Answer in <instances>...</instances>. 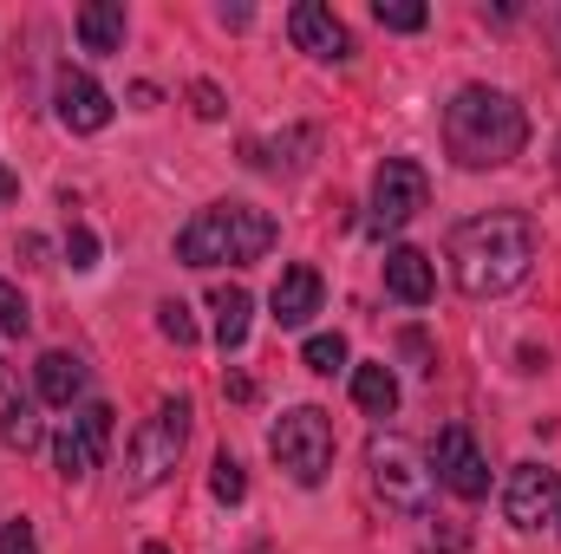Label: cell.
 <instances>
[{"label": "cell", "mask_w": 561, "mask_h": 554, "mask_svg": "<svg viewBox=\"0 0 561 554\" xmlns=\"http://www.w3.org/2000/svg\"><path fill=\"white\" fill-rule=\"evenodd\" d=\"M536 268V222L523 209H490L450 229V280L470 300H496Z\"/></svg>", "instance_id": "cell-1"}, {"label": "cell", "mask_w": 561, "mask_h": 554, "mask_svg": "<svg viewBox=\"0 0 561 554\" xmlns=\"http://www.w3.org/2000/svg\"><path fill=\"white\" fill-rule=\"evenodd\" d=\"M523 143H529V112L503 85H463L444 105V150L457 157V170H503L523 157Z\"/></svg>", "instance_id": "cell-2"}, {"label": "cell", "mask_w": 561, "mask_h": 554, "mask_svg": "<svg viewBox=\"0 0 561 554\" xmlns=\"http://www.w3.org/2000/svg\"><path fill=\"white\" fill-rule=\"evenodd\" d=\"M275 235L280 229L268 209H255V203H209V209H196L176 229V262L183 268H222V262L249 268V262H262L275 249Z\"/></svg>", "instance_id": "cell-3"}, {"label": "cell", "mask_w": 561, "mask_h": 554, "mask_svg": "<svg viewBox=\"0 0 561 554\" xmlns=\"http://www.w3.org/2000/svg\"><path fill=\"white\" fill-rule=\"evenodd\" d=\"M183 443H190V405H183V399H163V405L131 430V450H125V489H131V496H150V489L176 470Z\"/></svg>", "instance_id": "cell-4"}, {"label": "cell", "mask_w": 561, "mask_h": 554, "mask_svg": "<svg viewBox=\"0 0 561 554\" xmlns=\"http://www.w3.org/2000/svg\"><path fill=\"white\" fill-rule=\"evenodd\" d=\"M268 450H275V463L300 483V489H320L327 470H333V417L320 412V405L280 412L275 430H268Z\"/></svg>", "instance_id": "cell-5"}, {"label": "cell", "mask_w": 561, "mask_h": 554, "mask_svg": "<svg viewBox=\"0 0 561 554\" xmlns=\"http://www.w3.org/2000/svg\"><path fill=\"white\" fill-rule=\"evenodd\" d=\"M366 470H373V489L405 509V516H431V496H437V476L424 470V457L405 443V437H373L366 450Z\"/></svg>", "instance_id": "cell-6"}, {"label": "cell", "mask_w": 561, "mask_h": 554, "mask_svg": "<svg viewBox=\"0 0 561 554\" xmlns=\"http://www.w3.org/2000/svg\"><path fill=\"white\" fill-rule=\"evenodd\" d=\"M424 203H431V176H424V163L419 157H386L379 176H373V235L405 229Z\"/></svg>", "instance_id": "cell-7"}, {"label": "cell", "mask_w": 561, "mask_h": 554, "mask_svg": "<svg viewBox=\"0 0 561 554\" xmlns=\"http://www.w3.org/2000/svg\"><path fill=\"white\" fill-rule=\"evenodd\" d=\"M431 476H437L450 496H463V503H483V496H490V463H483V450H477V437H470L463 424H444V430H437V443H431Z\"/></svg>", "instance_id": "cell-8"}, {"label": "cell", "mask_w": 561, "mask_h": 554, "mask_svg": "<svg viewBox=\"0 0 561 554\" xmlns=\"http://www.w3.org/2000/svg\"><path fill=\"white\" fill-rule=\"evenodd\" d=\"M503 516H510V529L556 522L561 516V470H549V463H516L503 476Z\"/></svg>", "instance_id": "cell-9"}, {"label": "cell", "mask_w": 561, "mask_h": 554, "mask_svg": "<svg viewBox=\"0 0 561 554\" xmlns=\"http://www.w3.org/2000/svg\"><path fill=\"white\" fill-rule=\"evenodd\" d=\"M105 443H112V405L92 399L85 412L53 437V463H59V476H66V483H85V476L105 463Z\"/></svg>", "instance_id": "cell-10"}, {"label": "cell", "mask_w": 561, "mask_h": 554, "mask_svg": "<svg viewBox=\"0 0 561 554\" xmlns=\"http://www.w3.org/2000/svg\"><path fill=\"white\" fill-rule=\"evenodd\" d=\"M53 105H59V125L66 131H105L112 125V92L92 79V72H79V66H59V79H53Z\"/></svg>", "instance_id": "cell-11"}, {"label": "cell", "mask_w": 561, "mask_h": 554, "mask_svg": "<svg viewBox=\"0 0 561 554\" xmlns=\"http://www.w3.org/2000/svg\"><path fill=\"white\" fill-rule=\"evenodd\" d=\"M287 33H294V46L313 53V59H353V33H346V20H340L327 0H300V7L287 13Z\"/></svg>", "instance_id": "cell-12"}, {"label": "cell", "mask_w": 561, "mask_h": 554, "mask_svg": "<svg viewBox=\"0 0 561 554\" xmlns=\"http://www.w3.org/2000/svg\"><path fill=\"white\" fill-rule=\"evenodd\" d=\"M320 293H327V280H320V268H280L275 293H268V313H275L280 333H294V326H307L313 313H320Z\"/></svg>", "instance_id": "cell-13"}, {"label": "cell", "mask_w": 561, "mask_h": 554, "mask_svg": "<svg viewBox=\"0 0 561 554\" xmlns=\"http://www.w3.org/2000/svg\"><path fill=\"white\" fill-rule=\"evenodd\" d=\"M0 443L20 450V457L46 443V424H39V412H33V399H26L7 372H0Z\"/></svg>", "instance_id": "cell-14"}, {"label": "cell", "mask_w": 561, "mask_h": 554, "mask_svg": "<svg viewBox=\"0 0 561 554\" xmlns=\"http://www.w3.org/2000/svg\"><path fill=\"white\" fill-rule=\"evenodd\" d=\"M386 293L405 300V307H424V300L437 293L431 255H424V249H392V255H386Z\"/></svg>", "instance_id": "cell-15"}, {"label": "cell", "mask_w": 561, "mask_h": 554, "mask_svg": "<svg viewBox=\"0 0 561 554\" xmlns=\"http://www.w3.org/2000/svg\"><path fill=\"white\" fill-rule=\"evenodd\" d=\"M33 379H39V399L59 405V412H72L85 399V359H72V353H39Z\"/></svg>", "instance_id": "cell-16"}, {"label": "cell", "mask_w": 561, "mask_h": 554, "mask_svg": "<svg viewBox=\"0 0 561 554\" xmlns=\"http://www.w3.org/2000/svg\"><path fill=\"white\" fill-rule=\"evenodd\" d=\"M209 313H216V346H222V353H242V346H249V313H255L249 287L222 280V287L209 293Z\"/></svg>", "instance_id": "cell-17"}, {"label": "cell", "mask_w": 561, "mask_h": 554, "mask_svg": "<svg viewBox=\"0 0 561 554\" xmlns=\"http://www.w3.org/2000/svg\"><path fill=\"white\" fill-rule=\"evenodd\" d=\"M72 26H79V46L85 53H118L125 46V7L118 0H85Z\"/></svg>", "instance_id": "cell-18"}, {"label": "cell", "mask_w": 561, "mask_h": 554, "mask_svg": "<svg viewBox=\"0 0 561 554\" xmlns=\"http://www.w3.org/2000/svg\"><path fill=\"white\" fill-rule=\"evenodd\" d=\"M353 405L366 417L399 412V379H392V366H353Z\"/></svg>", "instance_id": "cell-19"}, {"label": "cell", "mask_w": 561, "mask_h": 554, "mask_svg": "<svg viewBox=\"0 0 561 554\" xmlns=\"http://www.w3.org/2000/svg\"><path fill=\"white\" fill-rule=\"evenodd\" d=\"M300 366L320 372V379H333V372L346 366V339H340V333H313V339L300 346Z\"/></svg>", "instance_id": "cell-20"}, {"label": "cell", "mask_w": 561, "mask_h": 554, "mask_svg": "<svg viewBox=\"0 0 561 554\" xmlns=\"http://www.w3.org/2000/svg\"><path fill=\"white\" fill-rule=\"evenodd\" d=\"M209 489H216V503H242V496H249V470L222 450V457L209 463Z\"/></svg>", "instance_id": "cell-21"}, {"label": "cell", "mask_w": 561, "mask_h": 554, "mask_svg": "<svg viewBox=\"0 0 561 554\" xmlns=\"http://www.w3.org/2000/svg\"><path fill=\"white\" fill-rule=\"evenodd\" d=\"M373 13H379V26H386V33H419L424 20H431V7H424V0H379Z\"/></svg>", "instance_id": "cell-22"}, {"label": "cell", "mask_w": 561, "mask_h": 554, "mask_svg": "<svg viewBox=\"0 0 561 554\" xmlns=\"http://www.w3.org/2000/svg\"><path fill=\"white\" fill-rule=\"evenodd\" d=\"M26 326H33V307H26V293L0 275V333H13V339H20Z\"/></svg>", "instance_id": "cell-23"}, {"label": "cell", "mask_w": 561, "mask_h": 554, "mask_svg": "<svg viewBox=\"0 0 561 554\" xmlns=\"http://www.w3.org/2000/svg\"><path fill=\"white\" fill-rule=\"evenodd\" d=\"M157 333L176 339V346H196V320H190V307H183V300H163V307H157Z\"/></svg>", "instance_id": "cell-24"}, {"label": "cell", "mask_w": 561, "mask_h": 554, "mask_svg": "<svg viewBox=\"0 0 561 554\" xmlns=\"http://www.w3.org/2000/svg\"><path fill=\"white\" fill-rule=\"evenodd\" d=\"M66 262H72L79 275H85V268H99V235H92L85 222H72V229H66Z\"/></svg>", "instance_id": "cell-25"}, {"label": "cell", "mask_w": 561, "mask_h": 554, "mask_svg": "<svg viewBox=\"0 0 561 554\" xmlns=\"http://www.w3.org/2000/svg\"><path fill=\"white\" fill-rule=\"evenodd\" d=\"M190 112H196L203 125H216V118L229 112V105H222V85H209V79H196V85H190Z\"/></svg>", "instance_id": "cell-26"}, {"label": "cell", "mask_w": 561, "mask_h": 554, "mask_svg": "<svg viewBox=\"0 0 561 554\" xmlns=\"http://www.w3.org/2000/svg\"><path fill=\"white\" fill-rule=\"evenodd\" d=\"M0 554H39V535H33V522H26V516L0 529Z\"/></svg>", "instance_id": "cell-27"}, {"label": "cell", "mask_w": 561, "mask_h": 554, "mask_svg": "<svg viewBox=\"0 0 561 554\" xmlns=\"http://www.w3.org/2000/svg\"><path fill=\"white\" fill-rule=\"evenodd\" d=\"M13 196H20V176H13V170H7V163H0V209H7V203H13Z\"/></svg>", "instance_id": "cell-28"}, {"label": "cell", "mask_w": 561, "mask_h": 554, "mask_svg": "<svg viewBox=\"0 0 561 554\" xmlns=\"http://www.w3.org/2000/svg\"><path fill=\"white\" fill-rule=\"evenodd\" d=\"M144 554H170V549H163V542H144Z\"/></svg>", "instance_id": "cell-29"}, {"label": "cell", "mask_w": 561, "mask_h": 554, "mask_svg": "<svg viewBox=\"0 0 561 554\" xmlns=\"http://www.w3.org/2000/svg\"><path fill=\"white\" fill-rule=\"evenodd\" d=\"M556 522H561V516H556Z\"/></svg>", "instance_id": "cell-30"}]
</instances>
